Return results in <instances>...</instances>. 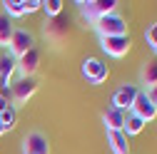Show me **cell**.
<instances>
[{"instance_id":"6da1fadb","label":"cell","mask_w":157,"mask_h":154,"mask_svg":"<svg viewBox=\"0 0 157 154\" xmlns=\"http://www.w3.org/2000/svg\"><path fill=\"white\" fill-rule=\"evenodd\" d=\"M75 5L87 23H95V20H100V17H105L110 13H117L120 3L117 0H77Z\"/></svg>"},{"instance_id":"7a4b0ae2","label":"cell","mask_w":157,"mask_h":154,"mask_svg":"<svg viewBox=\"0 0 157 154\" xmlns=\"http://www.w3.org/2000/svg\"><path fill=\"white\" fill-rule=\"evenodd\" d=\"M97 35L100 37H120V35H127V20L120 15V13H110L105 17L92 23Z\"/></svg>"},{"instance_id":"3957f363","label":"cell","mask_w":157,"mask_h":154,"mask_svg":"<svg viewBox=\"0 0 157 154\" xmlns=\"http://www.w3.org/2000/svg\"><path fill=\"white\" fill-rule=\"evenodd\" d=\"M35 47V35L30 32V30H23V28H15L13 30V35H10V42H8V52L15 57H23L28 50H33Z\"/></svg>"},{"instance_id":"277c9868","label":"cell","mask_w":157,"mask_h":154,"mask_svg":"<svg viewBox=\"0 0 157 154\" xmlns=\"http://www.w3.org/2000/svg\"><path fill=\"white\" fill-rule=\"evenodd\" d=\"M82 77L90 82V85H102L107 77H110V67L102 62V60H97V57H87V60L82 62Z\"/></svg>"},{"instance_id":"5b68a950","label":"cell","mask_w":157,"mask_h":154,"mask_svg":"<svg viewBox=\"0 0 157 154\" xmlns=\"http://www.w3.org/2000/svg\"><path fill=\"white\" fill-rule=\"evenodd\" d=\"M137 92H140V87H137V85H130V82L120 85V87L112 92L110 107L120 109V112H130V107H132V102H135V97H137Z\"/></svg>"},{"instance_id":"8992f818","label":"cell","mask_w":157,"mask_h":154,"mask_svg":"<svg viewBox=\"0 0 157 154\" xmlns=\"http://www.w3.org/2000/svg\"><path fill=\"white\" fill-rule=\"evenodd\" d=\"M100 47L115 57V60H120V57H125L132 47V40H130V35H120V37H100Z\"/></svg>"},{"instance_id":"52a82bcc","label":"cell","mask_w":157,"mask_h":154,"mask_svg":"<svg viewBox=\"0 0 157 154\" xmlns=\"http://www.w3.org/2000/svg\"><path fill=\"white\" fill-rule=\"evenodd\" d=\"M37 92V82H35V77H17L15 82H10V97L15 102H28L33 94Z\"/></svg>"},{"instance_id":"ba28073f","label":"cell","mask_w":157,"mask_h":154,"mask_svg":"<svg viewBox=\"0 0 157 154\" xmlns=\"http://www.w3.org/2000/svg\"><path fill=\"white\" fill-rule=\"evenodd\" d=\"M130 112H132V114H137V117H140L145 124H147V122H152V119H157V107L147 100V94H145L142 90L137 92V97H135V102H132Z\"/></svg>"},{"instance_id":"9c48e42d","label":"cell","mask_w":157,"mask_h":154,"mask_svg":"<svg viewBox=\"0 0 157 154\" xmlns=\"http://www.w3.org/2000/svg\"><path fill=\"white\" fill-rule=\"evenodd\" d=\"M37 67H40V50H37V47L28 50L23 57L15 60V70L20 72V77H33L37 72Z\"/></svg>"},{"instance_id":"30bf717a","label":"cell","mask_w":157,"mask_h":154,"mask_svg":"<svg viewBox=\"0 0 157 154\" xmlns=\"http://www.w3.org/2000/svg\"><path fill=\"white\" fill-rule=\"evenodd\" d=\"M23 154H50V142L43 132H30L23 139Z\"/></svg>"},{"instance_id":"8fae6325","label":"cell","mask_w":157,"mask_h":154,"mask_svg":"<svg viewBox=\"0 0 157 154\" xmlns=\"http://www.w3.org/2000/svg\"><path fill=\"white\" fill-rule=\"evenodd\" d=\"M107 134V144L112 149V154H130V139L125 132H115V129H105Z\"/></svg>"},{"instance_id":"7c38bea8","label":"cell","mask_w":157,"mask_h":154,"mask_svg":"<svg viewBox=\"0 0 157 154\" xmlns=\"http://www.w3.org/2000/svg\"><path fill=\"white\" fill-rule=\"evenodd\" d=\"M102 124H105V129L122 132V127H125V112L115 109V107H107V109L102 112Z\"/></svg>"},{"instance_id":"4fadbf2b","label":"cell","mask_w":157,"mask_h":154,"mask_svg":"<svg viewBox=\"0 0 157 154\" xmlns=\"http://www.w3.org/2000/svg\"><path fill=\"white\" fill-rule=\"evenodd\" d=\"M145 122L137 117V114H132V112H125V127H122V132L127 134V139L130 137H135V134H142L145 132Z\"/></svg>"},{"instance_id":"5bb4252c","label":"cell","mask_w":157,"mask_h":154,"mask_svg":"<svg viewBox=\"0 0 157 154\" xmlns=\"http://www.w3.org/2000/svg\"><path fill=\"white\" fill-rule=\"evenodd\" d=\"M140 82L147 85V90H150L152 85H157V60L142 65V70H140Z\"/></svg>"},{"instance_id":"9a60e30c","label":"cell","mask_w":157,"mask_h":154,"mask_svg":"<svg viewBox=\"0 0 157 154\" xmlns=\"http://www.w3.org/2000/svg\"><path fill=\"white\" fill-rule=\"evenodd\" d=\"M13 30H15V25H13V20L5 15V13H0V47H8V42H10V35H13Z\"/></svg>"},{"instance_id":"2e32d148","label":"cell","mask_w":157,"mask_h":154,"mask_svg":"<svg viewBox=\"0 0 157 154\" xmlns=\"http://www.w3.org/2000/svg\"><path fill=\"white\" fill-rule=\"evenodd\" d=\"M13 72H15V57L10 52H3L0 55V77H5V80L10 82Z\"/></svg>"},{"instance_id":"e0dca14e","label":"cell","mask_w":157,"mask_h":154,"mask_svg":"<svg viewBox=\"0 0 157 154\" xmlns=\"http://www.w3.org/2000/svg\"><path fill=\"white\" fill-rule=\"evenodd\" d=\"M3 13L10 17V20H15V17H23L25 10H23V0H5L3 3Z\"/></svg>"},{"instance_id":"ac0fdd59","label":"cell","mask_w":157,"mask_h":154,"mask_svg":"<svg viewBox=\"0 0 157 154\" xmlns=\"http://www.w3.org/2000/svg\"><path fill=\"white\" fill-rule=\"evenodd\" d=\"M63 5H65L63 0H43V8H40V10H43L48 17H57V15L63 13Z\"/></svg>"},{"instance_id":"d6986e66","label":"cell","mask_w":157,"mask_h":154,"mask_svg":"<svg viewBox=\"0 0 157 154\" xmlns=\"http://www.w3.org/2000/svg\"><path fill=\"white\" fill-rule=\"evenodd\" d=\"M145 42L150 45V50L157 55V23H150L145 30Z\"/></svg>"},{"instance_id":"ffe728a7","label":"cell","mask_w":157,"mask_h":154,"mask_svg":"<svg viewBox=\"0 0 157 154\" xmlns=\"http://www.w3.org/2000/svg\"><path fill=\"white\" fill-rule=\"evenodd\" d=\"M15 119H17V112H15V107H8L3 114H0V124H3L8 132L15 127Z\"/></svg>"},{"instance_id":"44dd1931","label":"cell","mask_w":157,"mask_h":154,"mask_svg":"<svg viewBox=\"0 0 157 154\" xmlns=\"http://www.w3.org/2000/svg\"><path fill=\"white\" fill-rule=\"evenodd\" d=\"M40 8H43V0H23V10H25V15L37 13Z\"/></svg>"},{"instance_id":"7402d4cb","label":"cell","mask_w":157,"mask_h":154,"mask_svg":"<svg viewBox=\"0 0 157 154\" xmlns=\"http://www.w3.org/2000/svg\"><path fill=\"white\" fill-rule=\"evenodd\" d=\"M145 94H147V100H150V102L157 107V85H152L150 90H145Z\"/></svg>"},{"instance_id":"603a6c76","label":"cell","mask_w":157,"mask_h":154,"mask_svg":"<svg viewBox=\"0 0 157 154\" xmlns=\"http://www.w3.org/2000/svg\"><path fill=\"white\" fill-rule=\"evenodd\" d=\"M8 80H5V77H0V94H3V97H8V94H10V90H8Z\"/></svg>"},{"instance_id":"cb8c5ba5","label":"cell","mask_w":157,"mask_h":154,"mask_svg":"<svg viewBox=\"0 0 157 154\" xmlns=\"http://www.w3.org/2000/svg\"><path fill=\"white\" fill-rule=\"evenodd\" d=\"M8 107H13V105H10V97H3V94H0V114H3Z\"/></svg>"},{"instance_id":"d4e9b609","label":"cell","mask_w":157,"mask_h":154,"mask_svg":"<svg viewBox=\"0 0 157 154\" xmlns=\"http://www.w3.org/2000/svg\"><path fill=\"white\" fill-rule=\"evenodd\" d=\"M5 132H8V129H5L3 124H0V137H3V134H5Z\"/></svg>"}]
</instances>
